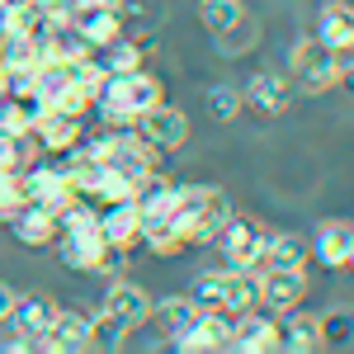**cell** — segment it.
Here are the masks:
<instances>
[{"mask_svg": "<svg viewBox=\"0 0 354 354\" xmlns=\"http://www.w3.org/2000/svg\"><path fill=\"white\" fill-rule=\"evenodd\" d=\"M151 151H180L185 142H189V118L180 109H170V104H151V109H142L128 123Z\"/></svg>", "mask_w": 354, "mask_h": 354, "instance_id": "2", "label": "cell"}, {"mask_svg": "<svg viewBox=\"0 0 354 354\" xmlns=\"http://www.w3.org/2000/svg\"><path fill=\"white\" fill-rule=\"evenodd\" d=\"M350 245H354V222L330 218V222H322V232L312 236V255H317L322 270H345Z\"/></svg>", "mask_w": 354, "mask_h": 354, "instance_id": "13", "label": "cell"}, {"mask_svg": "<svg viewBox=\"0 0 354 354\" xmlns=\"http://www.w3.org/2000/svg\"><path fill=\"white\" fill-rule=\"evenodd\" d=\"M245 104H250L255 113H265V118H274V113H283L288 104H293V90H288V81H283V76L260 71L255 81L245 85Z\"/></svg>", "mask_w": 354, "mask_h": 354, "instance_id": "18", "label": "cell"}, {"mask_svg": "<svg viewBox=\"0 0 354 354\" xmlns=\"http://www.w3.org/2000/svg\"><path fill=\"white\" fill-rule=\"evenodd\" d=\"M19 185H24V203H38V208H48V213H62L71 198H76V189H71V180L57 170V165H38V170H28V175H19Z\"/></svg>", "mask_w": 354, "mask_h": 354, "instance_id": "6", "label": "cell"}, {"mask_svg": "<svg viewBox=\"0 0 354 354\" xmlns=\"http://www.w3.org/2000/svg\"><path fill=\"white\" fill-rule=\"evenodd\" d=\"M33 350H43V354H81V350H90V317H81V312H57L53 326L33 340Z\"/></svg>", "mask_w": 354, "mask_h": 354, "instance_id": "7", "label": "cell"}, {"mask_svg": "<svg viewBox=\"0 0 354 354\" xmlns=\"http://www.w3.org/2000/svg\"><path fill=\"white\" fill-rule=\"evenodd\" d=\"M133 330L123 326L118 317H109L104 307L90 317V350H123V340H128Z\"/></svg>", "mask_w": 354, "mask_h": 354, "instance_id": "26", "label": "cell"}, {"mask_svg": "<svg viewBox=\"0 0 354 354\" xmlns=\"http://www.w3.org/2000/svg\"><path fill=\"white\" fill-rule=\"evenodd\" d=\"M81 133H85V118H71V113H62V109H48L38 123H33V142L43 147V151H71L76 142H81Z\"/></svg>", "mask_w": 354, "mask_h": 354, "instance_id": "12", "label": "cell"}, {"mask_svg": "<svg viewBox=\"0 0 354 354\" xmlns=\"http://www.w3.org/2000/svg\"><path fill=\"white\" fill-rule=\"evenodd\" d=\"M43 62V43L28 33H0V66L5 71H33Z\"/></svg>", "mask_w": 354, "mask_h": 354, "instance_id": "22", "label": "cell"}, {"mask_svg": "<svg viewBox=\"0 0 354 354\" xmlns=\"http://www.w3.org/2000/svg\"><path fill=\"white\" fill-rule=\"evenodd\" d=\"M151 312H156V322H161L170 335H180V330H189L198 322V302L194 298H161V307L151 302Z\"/></svg>", "mask_w": 354, "mask_h": 354, "instance_id": "25", "label": "cell"}, {"mask_svg": "<svg viewBox=\"0 0 354 354\" xmlns=\"http://www.w3.org/2000/svg\"><path fill=\"white\" fill-rule=\"evenodd\" d=\"M250 43H255V28L245 24V19H241V24H232V28H222V33H218V53H222V57L245 53Z\"/></svg>", "mask_w": 354, "mask_h": 354, "instance_id": "31", "label": "cell"}, {"mask_svg": "<svg viewBox=\"0 0 354 354\" xmlns=\"http://www.w3.org/2000/svg\"><path fill=\"white\" fill-rule=\"evenodd\" d=\"M5 5H10V0H0V10H5Z\"/></svg>", "mask_w": 354, "mask_h": 354, "instance_id": "36", "label": "cell"}, {"mask_svg": "<svg viewBox=\"0 0 354 354\" xmlns=\"http://www.w3.org/2000/svg\"><path fill=\"white\" fill-rule=\"evenodd\" d=\"M279 350V326L274 317H260L255 307L236 317V340H232V354H274Z\"/></svg>", "mask_w": 354, "mask_h": 354, "instance_id": "15", "label": "cell"}, {"mask_svg": "<svg viewBox=\"0 0 354 354\" xmlns=\"http://www.w3.org/2000/svg\"><path fill=\"white\" fill-rule=\"evenodd\" d=\"M241 109H245V95L236 85H213V90H208V113H213L218 123H232Z\"/></svg>", "mask_w": 354, "mask_h": 354, "instance_id": "28", "label": "cell"}, {"mask_svg": "<svg viewBox=\"0 0 354 354\" xmlns=\"http://www.w3.org/2000/svg\"><path fill=\"white\" fill-rule=\"evenodd\" d=\"M53 317H57L53 298H15V312H10V330H15V335H24L28 350H33V340H38V335H43L48 326H53Z\"/></svg>", "mask_w": 354, "mask_h": 354, "instance_id": "19", "label": "cell"}, {"mask_svg": "<svg viewBox=\"0 0 354 354\" xmlns=\"http://www.w3.org/2000/svg\"><path fill=\"white\" fill-rule=\"evenodd\" d=\"M335 85H340L345 95H354V62H345V66H335Z\"/></svg>", "mask_w": 354, "mask_h": 354, "instance_id": "33", "label": "cell"}, {"mask_svg": "<svg viewBox=\"0 0 354 354\" xmlns=\"http://www.w3.org/2000/svg\"><path fill=\"white\" fill-rule=\"evenodd\" d=\"M222 307L227 312H250L260 307V274L255 270H227V283H222Z\"/></svg>", "mask_w": 354, "mask_h": 354, "instance_id": "20", "label": "cell"}, {"mask_svg": "<svg viewBox=\"0 0 354 354\" xmlns=\"http://www.w3.org/2000/svg\"><path fill=\"white\" fill-rule=\"evenodd\" d=\"M317 326H322V345H330V350H350L354 345V307L335 302V307H326V312L317 317Z\"/></svg>", "mask_w": 354, "mask_h": 354, "instance_id": "23", "label": "cell"}, {"mask_svg": "<svg viewBox=\"0 0 354 354\" xmlns=\"http://www.w3.org/2000/svg\"><path fill=\"white\" fill-rule=\"evenodd\" d=\"M24 203V185H19V170H0V222L10 218L15 208Z\"/></svg>", "mask_w": 354, "mask_h": 354, "instance_id": "30", "label": "cell"}, {"mask_svg": "<svg viewBox=\"0 0 354 354\" xmlns=\"http://www.w3.org/2000/svg\"><path fill=\"white\" fill-rule=\"evenodd\" d=\"M24 151H28V137H10V133H0V170H19Z\"/></svg>", "mask_w": 354, "mask_h": 354, "instance_id": "32", "label": "cell"}, {"mask_svg": "<svg viewBox=\"0 0 354 354\" xmlns=\"http://www.w3.org/2000/svg\"><path fill=\"white\" fill-rule=\"evenodd\" d=\"M279 350H293V354L322 350V326H317V317H307V312H288V322L279 326Z\"/></svg>", "mask_w": 354, "mask_h": 354, "instance_id": "21", "label": "cell"}, {"mask_svg": "<svg viewBox=\"0 0 354 354\" xmlns=\"http://www.w3.org/2000/svg\"><path fill=\"white\" fill-rule=\"evenodd\" d=\"M104 312L109 317H118L128 330H137L147 317H151V298H147V288H137V283H128L123 274L109 283V293H104Z\"/></svg>", "mask_w": 354, "mask_h": 354, "instance_id": "10", "label": "cell"}, {"mask_svg": "<svg viewBox=\"0 0 354 354\" xmlns=\"http://www.w3.org/2000/svg\"><path fill=\"white\" fill-rule=\"evenodd\" d=\"M345 265H350V270H354V245H350V260H345Z\"/></svg>", "mask_w": 354, "mask_h": 354, "instance_id": "35", "label": "cell"}, {"mask_svg": "<svg viewBox=\"0 0 354 354\" xmlns=\"http://www.w3.org/2000/svg\"><path fill=\"white\" fill-rule=\"evenodd\" d=\"M302 293H307V274L302 270H260V302L270 312H293Z\"/></svg>", "mask_w": 354, "mask_h": 354, "instance_id": "11", "label": "cell"}, {"mask_svg": "<svg viewBox=\"0 0 354 354\" xmlns=\"http://www.w3.org/2000/svg\"><path fill=\"white\" fill-rule=\"evenodd\" d=\"M317 38L326 43L330 53H350L354 48V5H345V0H322Z\"/></svg>", "mask_w": 354, "mask_h": 354, "instance_id": "14", "label": "cell"}, {"mask_svg": "<svg viewBox=\"0 0 354 354\" xmlns=\"http://www.w3.org/2000/svg\"><path fill=\"white\" fill-rule=\"evenodd\" d=\"M10 232H15V241H24V245H48L57 241V218L48 213V208H38V203H19L15 213H10Z\"/></svg>", "mask_w": 354, "mask_h": 354, "instance_id": "16", "label": "cell"}, {"mask_svg": "<svg viewBox=\"0 0 354 354\" xmlns=\"http://www.w3.org/2000/svg\"><path fill=\"white\" fill-rule=\"evenodd\" d=\"M227 218H232V203H227L222 189H213V185H180V198L170 208V222L185 236V245H208L222 232Z\"/></svg>", "mask_w": 354, "mask_h": 354, "instance_id": "1", "label": "cell"}, {"mask_svg": "<svg viewBox=\"0 0 354 354\" xmlns=\"http://www.w3.org/2000/svg\"><path fill=\"white\" fill-rule=\"evenodd\" d=\"M15 298H19V293H10V288L0 283V322H10V312H15Z\"/></svg>", "mask_w": 354, "mask_h": 354, "instance_id": "34", "label": "cell"}, {"mask_svg": "<svg viewBox=\"0 0 354 354\" xmlns=\"http://www.w3.org/2000/svg\"><path fill=\"white\" fill-rule=\"evenodd\" d=\"M100 232H104V241L113 245V250H133L137 236H142V213H137L133 198H123V203H104L100 208Z\"/></svg>", "mask_w": 354, "mask_h": 354, "instance_id": "9", "label": "cell"}, {"mask_svg": "<svg viewBox=\"0 0 354 354\" xmlns=\"http://www.w3.org/2000/svg\"><path fill=\"white\" fill-rule=\"evenodd\" d=\"M198 19H203V28L222 33V28H232V24L245 19V5L241 0H198Z\"/></svg>", "mask_w": 354, "mask_h": 354, "instance_id": "27", "label": "cell"}, {"mask_svg": "<svg viewBox=\"0 0 354 354\" xmlns=\"http://www.w3.org/2000/svg\"><path fill=\"white\" fill-rule=\"evenodd\" d=\"M104 255H109V241H104L100 222H95V227H81V232H62V265H66V270L95 274L104 265Z\"/></svg>", "mask_w": 354, "mask_h": 354, "instance_id": "8", "label": "cell"}, {"mask_svg": "<svg viewBox=\"0 0 354 354\" xmlns=\"http://www.w3.org/2000/svg\"><path fill=\"white\" fill-rule=\"evenodd\" d=\"M222 245V260H227V270H255V260H260V245H265V227L255 218H232L222 222V232L213 236Z\"/></svg>", "mask_w": 354, "mask_h": 354, "instance_id": "4", "label": "cell"}, {"mask_svg": "<svg viewBox=\"0 0 354 354\" xmlns=\"http://www.w3.org/2000/svg\"><path fill=\"white\" fill-rule=\"evenodd\" d=\"M222 283H227V270H208L194 279L189 298L198 302V307H222Z\"/></svg>", "mask_w": 354, "mask_h": 354, "instance_id": "29", "label": "cell"}, {"mask_svg": "<svg viewBox=\"0 0 354 354\" xmlns=\"http://www.w3.org/2000/svg\"><path fill=\"white\" fill-rule=\"evenodd\" d=\"M302 265H307V241L302 236H293V232H265L255 270H302Z\"/></svg>", "mask_w": 354, "mask_h": 354, "instance_id": "17", "label": "cell"}, {"mask_svg": "<svg viewBox=\"0 0 354 354\" xmlns=\"http://www.w3.org/2000/svg\"><path fill=\"white\" fill-rule=\"evenodd\" d=\"M137 245H147V250H151V255H161V260L180 255V250H189V245H185V236L175 232V222H170V218L142 222V236H137Z\"/></svg>", "mask_w": 354, "mask_h": 354, "instance_id": "24", "label": "cell"}, {"mask_svg": "<svg viewBox=\"0 0 354 354\" xmlns=\"http://www.w3.org/2000/svg\"><path fill=\"white\" fill-rule=\"evenodd\" d=\"M335 57H340V53H330L317 33H307V38L293 43L288 62H293V71L302 76V85H307L312 95H322V90H335V66H340Z\"/></svg>", "mask_w": 354, "mask_h": 354, "instance_id": "3", "label": "cell"}, {"mask_svg": "<svg viewBox=\"0 0 354 354\" xmlns=\"http://www.w3.org/2000/svg\"><path fill=\"white\" fill-rule=\"evenodd\" d=\"M66 19L85 33V43H90V48H104V43L118 38V33H128V24H123V15H118V5H113V0H71Z\"/></svg>", "mask_w": 354, "mask_h": 354, "instance_id": "5", "label": "cell"}]
</instances>
